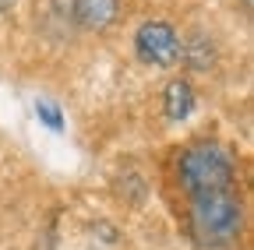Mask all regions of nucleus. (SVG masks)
<instances>
[{
    "instance_id": "f257e3e1",
    "label": "nucleus",
    "mask_w": 254,
    "mask_h": 250,
    "mask_svg": "<svg viewBox=\"0 0 254 250\" xmlns=\"http://www.w3.org/2000/svg\"><path fill=\"white\" fill-rule=\"evenodd\" d=\"M244 226V204L237 187L190 194V233L201 247H230Z\"/></svg>"
},
{
    "instance_id": "f03ea898",
    "label": "nucleus",
    "mask_w": 254,
    "mask_h": 250,
    "mask_svg": "<svg viewBox=\"0 0 254 250\" xmlns=\"http://www.w3.org/2000/svg\"><path fill=\"white\" fill-rule=\"evenodd\" d=\"M180 187L190 194L201 191H219V187H233V159L230 151L215 141H198L180 155Z\"/></svg>"
},
{
    "instance_id": "7ed1b4c3",
    "label": "nucleus",
    "mask_w": 254,
    "mask_h": 250,
    "mask_svg": "<svg viewBox=\"0 0 254 250\" xmlns=\"http://www.w3.org/2000/svg\"><path fill=\"white\" fill-rule=\"evenodd\" d=\"M134 50L145 64H155V67H173L180 60V39L177 32L166 25V21H148L138 28V39H134Z\"/></svg>"
},
{
    "instance_id": "20e7f679",
    "label": "nucleus",
    "mask_w": 254,
    "mask_h": 250,
    "mask_svg": "<svg viewBox=\"0 0 254 250\" xmlns=\"http://www.w3.org/2000/svg\"><path fill=\"white\" fill-rule=\"evenodd\" d=\"M71 7H74L78 25L88 28V32H99L117 18V0H74Z\"/></svg>"
},
{
    "instance_id": "39448f33",
    "label": "nucleus",
    "mask_w": 254,
    "mask_h": 250,
    "mask_svg": "<svg viewBox=\"0 0 254 250\" xmlns=\"http://www.w3.org/2000/svg\"><path fill=\"white\" fill-rule=\"evenodd\" d=\"M163 109L170 120H187V113L194 109V92L187 81H170L163 92Z\"/></svg>"
},
{
    "instance_id": "423d86ee",
    "label": "nucleus",
    "mask_w": 254,
    "mask_h": 250,
    "mask_svg": "<svg viewBox=\"0 0 254 250\" xmlns=\"http://www.w3.org/2000/svg\"><path fill=\"white\" fill-rule=\"evenodd\" d=\"M36 113H39V120L46 123L50 131H60V127H64V113H60V106H53L50 99H39V102H36Z\"/></svg>"
},
{
    "instance_id": "0eeeda50",
    "label": "nucleus",
    "mask_w": 254,
    "mask_h": 250,
    "mask_svg": "<svg viewBox=\"0 0 254 250\" xmlns=\"http://www.w3.org/2000/svg\"><path fill=\"white\" fill-rule=\"evenodd\" d=\"M4 7H11V0H0V11H4Z\"/></svg>"
},
{
    "instance_id": "6e6552de",
    "label": "nucleus",
    "mask_w": 254,
    "mask_h": 250,
    "mask_svg": "<svg viewBox=\"0 0 254 250\" xmlns=\"http://www.w3.org/2000/svg\"><path fill=\"white\" fill-rule=\"evenodd\" d=\"M251 4H254V0H244V7H251Z\"/></svg>"
}]
</instances>
